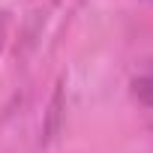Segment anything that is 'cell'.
<instances>
[{
    "label": "cell",
    "mask_w": 153,
    "mask_h": 153,
    "mask_svg": "<svg viewBox=\"0 0 153 153\" xmlns=\"http://www.w3.org/2000/svg\"><path fill=\"white\" fill-rule=\"evenodd\" d=\"M132 90H135V96H138L144 105H153V63L132 81Z\"/></svg>",
    "instance_id": "obj_1"
}]
</instances>
